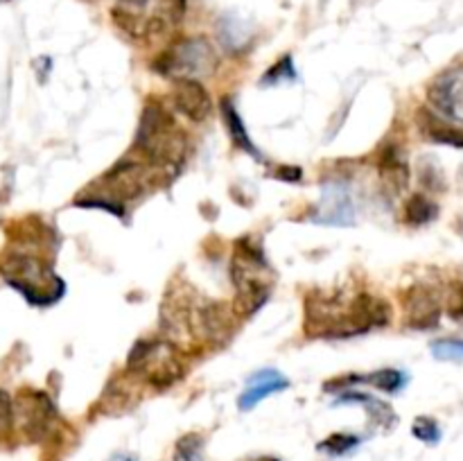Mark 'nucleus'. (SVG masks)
I'll use <instances>...</instances> for the list:
<instances>
[{
	"label": "nucleus",
	"mask_w": 463,
	"mask_h": 461,
	"mask_svg": "<svg viewBox=\"0 0 463 461\" xmlns=\"http://www.w3.org/2000/svg\"><path fill=\"white\" fill-rule=\"evenodd\" d=\"M392 321L387 301L357 292L344 296L339 292L315 289L306 296V334L321 339H348L383 328Z\"/></svg>",
	"instance_id": "obj_1"
},
{
	"label": "nucleus",
	"mask_w": 463,
	"mask_h": 461,
	"mask_svg": "<svg viewBox=\"0 0 463 461\" xmlns=\"http://www.w3.org/2000/svg\"><path fill=\"white\" fill-rule=\"evenodd\" d=\"M134 149L156 170L175 172L188 152V136L161 102L147 99L140 113Z\"/></svg>",
	"instance_id": "obj_2"
},
{
	"label": "nucleus",
	"mask_w": 463,
	"mask_h": 461,
	"mask_svg": "<svg viewBox=\"0 0 463 461\" xmlns=\"http://www.w3.org/2000/svg\"><path fill=\"white\" fill-rule=\"evenodd\" d=\"M229 274L235 285V298L233 306H231L233 315L238 319H247V316L256 315L271 294V280L267 278L269 262H267L260 244L253 242L251 238L238 240Z\"/></svg>",
	"instance_id": "obj_3"
},
{
	"label": "nucleus",
	"mask_w": 463,
	"mask_h": 461,
	"mask_svg": "<svg viewBox=\"0 0 463 461\" xmlns=\"http://www.w3.org/2000/svg\"><path fill=\"white\" fill-rule=\"evenodd\" d=\"M0 276L9 287L18 289L30 306H52L63 296V280L48 267V262L30 253H9L0 262Z\"/></svg>",
	"instance_id": "obj_4"
},
{
	"label": "nucleus",
	"mask_w": 463,
	"mask_h": 461,
	"mask_svg": "<svg viewBox=\"0 0 463 461\" xmlns=\"http://www.w3.org/2000/svg\"><path fill=\"white\" fill-rule=\"evenodd\" d=\"M127 371L152 384L154 389H165L181 380L184 360L179 348L165 337L138 339L127 357Z\"/></svg>",
	"instance_id": "obj_5"
},
{
	"label": "nucleus",
	"mask_w": 463,
	"mask_h": 461,
	"mask_svg": "<svg viewBox=\"0 0 463 461\" xmlns=\"http://www.w3.org/2000/svg\"><path fill=\"white\" fill-rule=\"evenodd\" d=\"M217 54L206 36H185L154 61V71L175 80H199L215 71Z\"/></svg>",
	"instance_id": "obj_6"
},
{
	"label": "nucleus",
	"mask_w": 463,
	"mask_h": 461,
	"mask_svg": "<svg viewBox=\"0 0 463 461\" xmlns=\"http://www.w3.org/2000/svg\"><path fill=\"white\" fill-rule=\"evenodd\" d=\"M57 420V407L45 391L21 389L14 398V423L18 425L27 441H43Z\"/></svg>",
	"instance_id": "obj_7"
},
{
	"label": "nucleus",
	"mask_w": 463,
	"mask_h": 461,
	"mask_svg": "<svg viewBox=\"0 0 463 461\" xmlns=\"http://www.w3.org/2000/svg\"><path fill=\"white\" fill-rule=\"evenodd\" d=\"M156 167L145 163L140 156H125L102 176L104 188L109 190L107 197L116 199L122 203V199H136L147 193L154 185Z\"/></svg>",
	"instance_id": "obj_8"
},
{
	"label": "nucleus",
	"mask_w": 463,
	"mask_h": 461,
	"mask_svg": "<svg viewBox=\"0 0 463 461\" xmlns=\"http://www.w3.org/2000/svg\"><path fill=\"white\" fill-rule=\"evenodd\" d=\"M310 220L324 226H353L355 224V203L348 183L344 181H326L321 197L312 208Z\"/></svg>",
	"instance_id": "obj_9"
},
{
	"label": "nucleus",
	"mask_w": 463,
	"mask_h": 461,
	"mask_svg": "<svg viewBox=\"0 0 463 461\" xmlns=\"http://www.w3.org/2000/svg\"><path fill=\"white\" fill-rule=\"evenodd\" d=\"M428 102L446 120L463 125V68H448L428 86Z\"/></svg>",
	"instance_id": "obj_10"
},
{
	"label": "nucleus",
	"mask_w": 463,
	"mask_h": 461,
	"mask_svg": "<svg viewBox=\"0 0 463 461\" xmlns=\"http://www.w3.org/2000/svg\"><path fill=\"white\" fill-rule=\"evenodd\" d=\"M405 324L416 330L437 328L441 321V296L430 285H411L402 292Z\"/></svg>",
	"instance_id": "obj_11"
},
{
	"label": "nucleus",
	"mask_w": 463,
	"mask_h": 461,
	"mask_svg": "<svg viewBox=\"0 0 463 461\" xmlns=\"http://www.w3.org/2000/svg\"><path fill=\"white\" fill-rule=\"evenodd\" d=\"M172 104L190 122H203L213 113V98L199 80H175Z\"/></svg>",
	"instance_id": "obj_12"
},
{
	"label": "nucleus",
	"mask_w": 463,
	"mask_h": 461,
	"mask_svg": "<svg viewBox=\"0 0 463 461\" xmlns=\"http://www.w3.org/2000/svg\"><path fill=\"white\" fill-rule=\"evenodd\" d=\"M288 387H289L288 378H285L280 371L262 369L247 380V387H244V391L240 393L238 407L242 411H249L253 409L260 400H265V398L274 396L276 391H283V389Z\"/></svg>",
	"instance_id": "obj_13"
},
{
	"label": "nucleus",
	"mask_w": 463,
	"mask_h": 461,
	"mask_svg": "<svg viewBox=\"0 0 463 461\" xmlns=\"http://www.w3.org/2000/svg\"><path fill=\"white\" fill-rule=\"evenodd\" d=\"M416 125H419V131L428 140L439 145H450V147L463 149V127L452 125L446 118L437 116L430 108H420L416 113Z\"/></svg>",
	"instance_id": "obj_14"
},
{
	"label": "nucleus",
	"mask_w": 463,
	"mask_h": 461,
	"mask_svg": "<svg viewBox=\"0 0 463 461\" xmlns=\"http://www.w3.org/2000/svg\"><path fill=\"white\" fill-rule=\"evenodd\" d=\"M378 167L383 181L393 190V193H401L407 185V181H410V167H407L405 156H402V152L396 145H387V147L380 152Z\"/></svg>",
	"instance_id": "obj_15"
},
{
	"label": "nucleus",
	"mask_w": 463,
	"mask_h": 461,
	"mask_svg": "<svg viewBox=\"0 0 463 461\" xmlns=\"http://www.w3.org/2000/svg\"><path fill=\"white\" fill-rule=\"evenodd\" d=\"M351 402H360V405L366 407V411H369L371 420H373L375 425H380V428H392V425H396V414H393L392 407L387 405V402L378 400V398L369 396V393H362V391H339L337 400H335V405H351Z\"/></svg>",
	"instance_id": "obj_16"
},
{
	"label": "nucleus",
	"mask_w": 463,
	"mask_h": 461,
	"mask_svg": "<svg viewBox=\"0 0 463 461\" xmlns=\"http://www.w3.org/2000/svg\"><path fill=\"white\" fill-rule=\"evenodd\" d=\"M222 116H224L226 129H229V136H231V140H233L235 147H240L242 152L251 154V156H256L258 161H262V154L258 152V147L253 145L251 136H249L247 127H244V120L240 118L238 108L233 107V102H231L229 98L222 99Z\"/></svg>",
	"instance_id": "obj_17"
},
{
	"label": "nucleus",
	"mask_w": 463,
	"mask_h": 461,
	"mask_svg": "<svg viewBox=\"0 0 463 461\" xmlns=\"http://www.w3.org/2000/svg\"><path fill=\"white\" fill-rule=\"evenodd\" d=\"M131 380H134V375H131L129 371H125V375L113 378L111 382H109V387L102 391V405L107 407L109 414H118V411L134 405V400H131V393H134Z\"/></svg>",
	"instance_id": "obj_18"
},
{
	"label": "nucleus",
	"mask_w": 463,
	"mask_h": 461,
	"mask_svg": "<svg viewBox=\"0 0 463 461\" xmlns=\"http://www.w3.org/2000/svg\"><path fill=\"white\" fill-rule=\"evenodd\" d=\"M439 217V206L423 193L411 194L405 202V221L410 226H425Z\"/></svg>",
	"instance_id": "obj_19"
},
{
	"label": "nucleus",
	"mask_w": 463,
	"mask_h": 461,
	"mask_svg": "<svg viewBox=\"0 0 463 461\" xmlns=\"http://www.w3.org/2000/svg\"><path fill=\"white\" fill-rule=\"evenodd\" d=\"M357 382H366L384 393H398L407 384V375L398 369H380L369 375H357Z\"/></svg>",
	"instance_id": "obj_20"
},
{
	"label": "nucleus",
	"mask_w": 463,
	"mask_h": 461,
	"mask_svg": "<svg viewBox=\"0 0 463 461\" xmlns=\"http://www.w3.org/2000/svg\"><path fill=\"white\" fill-rule=\"evenodd\" d=\"M161 5V12L158 16L149 23V27L158 25V30L167 25H179L185 16V7H188V0H158Z\"/></svg>",
	"instance_id": "obj_21"
},
{
	"label": "nucleus",
	"mask_w": 463,
	"mask_h": 461,
	"mask_svg": "<svg viewBox=\"0 0 463 461\" xmlns=\"http://www.w3.org/2000/svg\"><path fill=\"white\" fill-rule=\"evenodd\" d=\"M175 461H203V437L188 432L176 441Z\"/></svg>",
	"instance_id": "obj_22"
},
{
	"label": "nucleus",
	"mask_w": 463,
	"mask_h": 461,
	"mask_svg": "<svg viewBox=\"0 0 463 461\" xmlns=\"http://www.w3.org/2000/svg\"><path fill=\"white\" fill-rule=\"evenodd\" d=\"M360 443H362L360 437L342 432V434H330V437L326 438V441H321L317 447L330 456H342V455H348L351 450H355Z\"/></svg>",
	"instance_id": "obj_23"
},
{
	"label": "nucleus",
	"mask_w": 463,
	"mask_h": 461,
	"mask_svg": "<svg viewBox=\"0 0 463 461\" xmlns=\"http://www.w3.org/2000/svg\"><path fill=\"white\" fill-rule=\"evenodd\" d=\"M297 80V71H294L292 57H283L280 61H276L269 71L262 75L260 84L262 86H276V84H285V81H294Z\"/></svg>",
	"instance_id": "obj_24"
},
{
	"label": "nucleus",
	"mask_w": 463,
	"mask_h": 461,
	"mask_svg": "<svg viewBox=\"0 0 463 461\" xmlns=\"http://www.w3.org/2000/svg\"><path fill=\"white\" fill-rule=\"evenodd\" d=\"M432 353L437 360L463 362V339H439L432 343Z\"/></svg>",
	"instance_id": "obj_25"
},
{
	"label": "nucleus",
	"mask_w": 463,
	"mask_h": 461,
	"mask_svg": "<svg viewBox=\"0 0 463 461\" xmlns=\"http://www.w3.org/2000/svg\"><path fill=\"white\" fill-rule=\"evenodd\" d=\"M416 438H420L423 443H437L441 438V429H439V423L430 416H420V419L414 420V428H411Z\"/></svg>",
	"instance_id": "obj_26"
},
{
	"label": "nucleus",
	"mask_w": 463,
	"mask_h": 461,
	"mask_svg": "<svg viewBox=\"0 0 463 461\" xmlns=\"http://www.w3.org/2000/svg\"><path fill=\"white\" fill-rule=\"evenodd\" d=\"M420 183L425 185V188L430 190H443L446 188V181H443V174L441 170H439L434 163H425V165H420Z\"/></svg>",
	"instance_id": "obj_27"
},
{
	"label": "nucleus",
	"mask_w": 463,
	"mask_h": 461,
	"mask_svg": "<svg viewBox=\"0 0 463 461\" xmlns=\"http://www.w3.org/2000/svg\"><path fill=\"white\" fill-rule=\"evenodd\" d=\"M14 425V398L0 389V432H7Z\"/></svg>",
	"instance_id": "obj_28"
},
{
	"label": "nucleus",
	"mask_w": 463,
	"mask_h": 461,
	"mask_svg": "<svg viewBox=\"0 0 463 461\" xmlns=\"http://www.w3.org/2000/svg\"><path fill=\"white\" fill-rule=\"evenodd\" d=\"M448 315L455 321L463 319V283L452 285V294L448 298Z\"/></svg>",
	"instance_id": "obj_29"
},
{
	"label": "nucleus",
	"mask_w": 463,
	"mask_h": 461,
	"mask_svg": "<svg viewBox=\"0 0 463 461\" xmlns=\"http://www.w3.org/2000/svg\"><path fill=\"white\" fill-rule=\"evenodd\" d=\"M301 176H303L301 167H297V165L279 167V172H276V179H280V181H294V183H297V181H301Z\"/></svg>",
	"instance_id": "obj_30"
},
{
	"label": "nucleus",
	"mask_w": 463,
	"mask_h": 461,
	"mask_svg": "<svg viewBox=\"0 0 463 461\" xmlns=\"http://www.w3.org/2000/svg\"><path fill=\"white\" fill-rule=\"evenodd\" d=\"M120 5L127 12H140V9L147 7L149 0H120Z\"/></svg>",
	"instance_id": "obj_31"
},
{
	"label": "nucleus",
	"mask_w": 463,
	"mask_h": 461,
	"mask_svg": "<svg viewBox=\"0 0 463 461\" xmlns=\"http://www.w3.org/2000/svg\"><path fill=\"white\" fill-rule=\"evenodd\" d=\"M251 461H280V459H276V456H258V459H251Z\"/></svg>",
	"instance_id": "obj_32"
},
{
	"label": "nucleus",
	"mask_w": 463,
	"mask_h": 461,
	"mask_svg": "<svg viewBox=\"0 0 463 461\" xmlns=\"http://www.w3.org/2000/svg\"><path fill=\"white\" fill-rule=\"evenodd\" d=\"M0 3H7V0H0Z\"/></svg>",
	"instance_id": "obj_33"
},
{
	"label": "nucleus",
	"mask_w": 463,
	"mask_h": 461,
	"mask_svg": "<svg viewBox=\"0 0 463 461\" xmlns=\"http://www.w3.org/2000/svg\"><path fill=\"white\" fill-rule=\"evenodd\" d=\"M127 461H131V459H127Z\"/></svg>",
	"instance_id": "obj_34"
}]
</instances>
